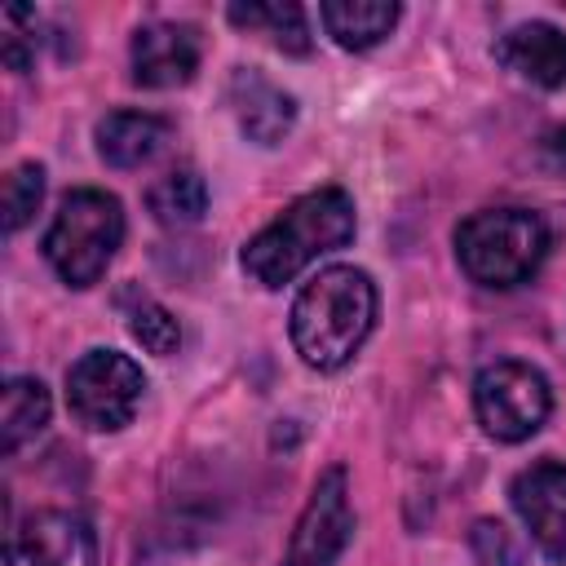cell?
<instances>
[{
  "label": "cell",
  "mask_w": 566,
  "mask_h": 566,
  "mask_svg": "<svg viewBox=\"0 0 566 566\" xmlns=\"http://www.w3.org/2000/svg\"><path fill=\"white\" fill-rule=\"evenodd\" d=\"M354 199L340 186H323L310 190L301 199H292L261 234H252L243 243V274L261 287H283L292 283L310 261L345 248L354 239Z\"/></svg>",
  "instance_id": "cell-1"
},
{
  "label": "cell",
  "mask_w": 566,
  "mask_h": 566,
  "mask_svg": "<svg viewBox=\"0 0 566 566\" xmlns=\"http://www.w3.org/2000/svg\"><path fill=\"white\" fill-rule=\"evenodd\" d=\"M376 323V287L354 265L318 270L292 301V345L305 367H345Z\"/></svg>",
  "instance_id": "cell-2"
},
{
  "label": "cell",
  "mask_w": 566,
  "mask_h": 566,
  "mask_svg": "<svg viewBox=\"0 0 566 566\" xmlns=\"http://www.w3.org/2000/svg\"><path fill=\"white\" fill-rule=\"evenodd\" d=\"M460 270L482 287H517L548 256V226L531 208H486L455 226Z\"/></svg>",
  "instance_id": "cell-3"
},
{
  "label": "cell",
  "mask_w": 566,
  "mask_h": 566,
  "mask_svg": "<svg viewBox=\"0 0 566 566\" xmlns=\"http://www.w3.org/2000/svg\"><path fill=\"white\" fill-rule=\"evenodd\" d=\"M124 243V208L106 190H71L44 234V256L71 287H93Z\"/></svg>",
  "instance_id": "cell-4"
},
{
  "label": "cell",
  "mask_w": 566,
  "mask_h": 566,
  "mask_svg": "<svg viewBox=\"0 0 566 566\" xmlns=\"http://www.w3.org/2000/svg\"><path fill=\"white\" fill-rule=\"evenodd\" d=\"M146 376L119 349H88L66 371V407L93 433H115L133 420Z\"/></svg>",
  "instance_id": "cell-5"
},
{
  "label": "cell",
  "mask_w": 566,
  "mask_h": 566,
  "mask_svg": "<svg viewBox=\"0 0 566 566\" xmlns=\"http://www.w3.org/2000/svg\"><path fill=\"white\" fill-rule=\"evenodd\" d=\"M473 411H478V424L495 442H522V438L539 433V424L548 420L553 389H548L539 367L504 358V363H491V367L478 371Z\"/></svg>",
  "instance_id": "cell-6"
},
{
  "label": "cell",
  "mask_w": 566,
  "mask_h": 566,
  "mask_svg": "<svg viewBox=\"0 0 566 566\" xmlns=\"http://www.w3.org/2000/svg\"><path fill=\"white\" fill-rule=\"evenodd\" d=\"M349 531H354V509H349L345 469L332 464L318 473V482L296 517L283 566H336V557L349 544Z\"/></svg>",
  "instance_id": "cell-7"
},
{
  "label": "cell",
  "mask_w": 566,
  "mask_h": 566,
  "mask_svg": "<svg viewBox=\"0 0 566 566\" xmlns=\"http://www.w3.org/2000/svg\"><path fill=\"white\" fill-rule=\"evenodd\" d=\"M9 566H97V535L80 513L40 509L9 535Z\"/></svg>",
  "instance_id": "cell-8"
},
{
  "label": "cell",
  "mask_w": 566,
  "mask_h": 566,
  "mask_svg": "<svg viewBox=\"0 0 566 566\" xmlns=\"http://www.w3.org/2000/svg\"><path fill=\"white\" fill-rule=\"evenodd\" d=\"M509 500H513L522 526L531 531L535 548L548 562H566V464L562 460L526 464L513 478Z\"/></svg>",
  "instance_id": "cell-9"
},
{
  "label": "cell",
  "mask_w": 566,
  "mask_h": 566,
  "mask_svg": "<svg viewBox=\"0 0 566 566\" xmlns=\"http://www.w3.org/2000/svg\"><path fill=\"white\" fill-rule=\"evenodd\" d=\"M133 84L142 88H181L199 71V31L186 22H146L128 44Z\"/></svg>",
  "instance_id": "cell-10"
},
{
  "label": "cell",
  "mask_w": 566,
  "mask_h": 566,
  "mask_svg": "<svg viewBox=\"0 0 566 566\" xmlns=\"http://www.w3.org/2000/svg\"><path fill=\"white\" fill-rule=\"evenodd\" d=\"M230 111L248 142L279 146L296 124V102L279 84H270L261 71H234L230 75Z\"/></svg>",
  "instance_id": "cell-11"
},
{
  "label": "cell",
  "mask_w": 566,
  "mask_h": 566,
  "mask_svg": "<svg viewBox=\"0 0 566 566\" xmlns=\"http://www.w3.org/2000/svg\"><path fill=\"white\" fill-rule=\"evenodd\" d=\"M495 62L539 88H562L566 84V31H557L553 22H517L513 31L495 40Z\"/></svg>",
  "instance_id": "cell-12"
},
{
  "label": "cell",
  "mask_w": 566,
  "mask_h": 566,
  "mask_svg": "<svg viewBox=\"0 0 566 566\" xmlns=\"http://www.w3.org/2000/svg\"><path fill=\"white\" fill-rule=\"evenodd\" d=\"M168 119L150 111H111L97 124V155L111 168H142L168 146Z\"/></svg>",
  "instance_id": "cell-13"
},
{
  "label": "cell",
  "mask_w": 566,
  "mask_h": 566,
  "mask_svg": "<svg viewBox=\"0 0 566 566\" xmlns=\"http://www.w3.org/2000/svg\"><path fill=\"white\" fill-rule=\"evenodd\" d=\"M398 4L394 0H323L318 4V18H323V31L340 44V49H376L394 22H398Z\"/></svg>",
  "instance_id": "cell-14"
},
{
  "label": "cell",
  "mask_w": 566,
  "mask_h": 566,
  "mask_svg": "<svg viewBox=\"0 0 566 566\" xmlns=\"http://www.w3.org/2000/svg\"><path fill=\"white\" fill-rule=\"evenodd\" d=\"M44 424H49V389L35 376H13L4 385V407H0V447L13 455Z\"/></svg>",
  "instance_id": "cell-15"
},
{
  "label": "cell",
  "mask_w": 566,
  "mask_h": 566,
  "mask_svg": "<svg viewBox=\"0 0 566 566\" xmlns=\"http://www.w3.org/2000/svg\"><path fill=\"white\" fill-rule=\"evenodd\" d=\"M146 203H150V217H155L159 226L181 230V226H195V221L208 212V186H203L199 172L177 168V172H168V177H159V181L150 186Z\"/></svg>",
  "instance_id": "cell-16"
},
{
  "label": "cell",
  "mask_w": 566,
  "mask_h": 566,
  "mask_svg": "<svg viewBox=\"0 0 566 566\" xmlns=\"http://www.w3.org/2000/svg\"><path fill=\"white\" fill-rule=\"evenodd\" d=\"M230 22L265 31L283 53H310V22L301 4H230Z\"/></svg>",
  "instance_id": "cell-17"
},
{
  "label": "cell",
  "mask_w": 566,
  "mask_h": 566,
  "mask_svg": "<svg viewBox=\"0 0 566 566\" xmlns=\"http://www.w3.org/2000/svg\"><path fill=\"white\" fill-rule=\"evenodd\" d=\"M128 332H133V340H137L146 354H159V358L177 354V345H181L177 318H172L159 301H150V296H137V305L128 310Z\"/></svg>",
  "instance_id": "cell-18"
},
{
  "label": "cell",
  "mask_w": 566,
  "mask_h": 566,
  "mask_svg": "<svg viewBox=\"0 0 566 566\" xmlns=\"http://www.w3.org/2000/svg\"><path fill=\"white\" fill-rule=\"evenodd\" d=\"M40 199H44V168L40 164H18L4 177V195H0V203H4V230L18 234L35 217Z\"/></svg>",
  "instance_id": "cell-19"
},
{
  "label": "cell",
  "mask_w": 566,
  "mask_h": 566,
  "mask_svg": "<svg viewBox=\"0 0 566 566\" xmlns=\"http://www.w3.org/2000/svg\"><path fill=\"white\" fill-rule=\"evenodd\" d=\"M473 553L482 566H522V544L504 522H478L473 526Z\"/></svg>",
  "instance_id": "cell-20"
}]
</instances>
